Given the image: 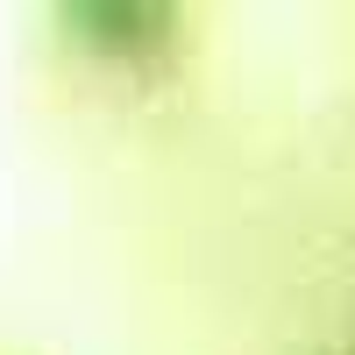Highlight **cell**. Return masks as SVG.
Instances as JSON below:
<instances>
[]
</instances>
